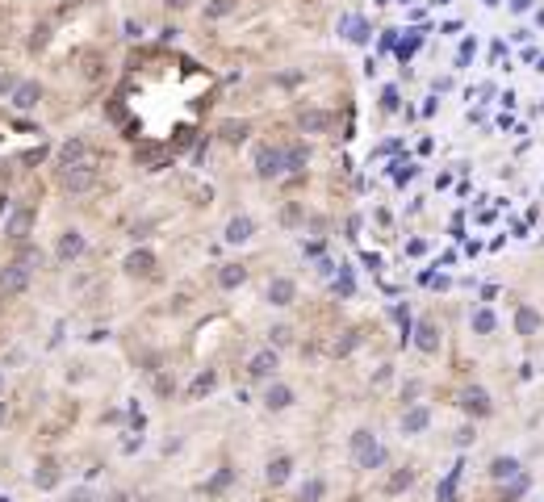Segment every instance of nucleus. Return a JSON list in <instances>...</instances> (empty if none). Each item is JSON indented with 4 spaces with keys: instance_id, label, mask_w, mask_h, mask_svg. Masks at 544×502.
Returning <instances> with one entry per match:
<instances>
[{
    "instance_id": "obj_12",
    "label": "nucleus",
    "mask_w": 544,
    "mask_h": 502,
    "mask_svg": "<svg viewBox=\"0 0 544 502\" xmlns=\"http://www.w3.org/2000/svg\"><path fill=\"white\" fill-rule=\"evenodd\" d=\"M126 273L130 276H151L155 273V256H151L147 247H142V251H130V256H126Z\"/></svg>"
},
{
    "instance_id": "obj_9",
    "label": "nucleus",
    "mask_w": 544,
    "mask_h": 502,
    "mask_svg": "<svg viewBox=\"0 0 544 502\" xmlns=\"http://www.w3.org/2000/svg\"><path fill=\"white\" fill-rule=\"evenodd\" d=\"M38 101H42V89H38L34 80L17 84V92H13V109H21V113H30V109H34Z\"/></svg>"
},
{
    "instance_id": "obj_7",
    "label": "nucleus",
    "mask_w": 544,
    "mask_h": 502,
    "mask_svg": "<svg viewBox=\"0 0 544 502\" xmlns=\"http://www.w3.org/2000/svg\"><path fill=\"white\" fill-rule=\"evenodd\" d=\"M331 122H335V118H331L327 109H302V113H298L302 135H327V130H331Z\"/></svg>"
},
{
    "instance_id": "obj_36",
    "label": "nucleus",
    "mask_w": 544,
    "mask_h": 502,
    "mask_svg": "<svg viewBox=\"0 0 544 502\" xmlns=\"http://www.w3.org/2000/svg\"><path fill=\"white\" fill-rule=\"evenodd\" d=\"M0 389H4V368H0Z\"/></svg>"
},
{
    "instance_id": "obj_22",
    "label": "nucleus",
    "mask_w": 544,
    "mask_h": 502,
    "mask_svg": "<svg viewBox=\"0 0 544 502\" xmlns=\"http://www.w3.org/2000/svg\"><path fill=\"white\" fill-rule=\"evenodd\" d=\"M352 452H356V460L361 457H368V452H377V435H373V431H356V435H352Z\"/></svg>"
},
{
    "instance_id": "obj_1",
    "label": "nucleus",
    "mask_w": 544,
    "mask_h": 502,
    "mask_svg": "<svg viewBox=\"0 0 544 502\" xmlns=\"http://www.w3.org/2000/svg\"><path fill=\"white\" fill-rule=\"evenodd\" d=\"M38 251L34 247H21V256L17 260H8L4 268H0V297H17V293H26V285H30V276L38 268Z\"/></svg>"
},
{
    "instance_id": "obj_24",
    "label": "nucleus",
    "mask_w": 544,
    "mask_h": 502,
    "mask_svg": "<svg viewBox=\"0 0 544 502\" xmlns=\"http://www.w3.org/2000/svg\"><path fill=\"white\" fill-rule=\"evenodd\" d=\"M322 494H327V481H322V477H310V481L302 486V502H322Z\"/></svg>"
},
{
    "instance_id": "obj_28",
    "label": "nucleus",
    "mask_w": 544,
    "mask_h": 502,
    "mask_svg": "<svg viewBox=\"0 0 544 502\" xmlns=\"http://www.w3.org/2000/svg\"><path fill=\"white\" fill-rule=\"evenodd\" d=\"M214 389V372H201L197 381H193V394H210Z\"/></svg>"
},
{
    "instance_id": "obj_14",
    "label": "nucleus",
    "mask_w": 544,
    "mask_h": 502,
    "mask_svg": "<svg viewBox=\"0 0 544 502\" xmlns=\"http://www.w3.org/2000/svg\"><path fill=\"white\" fill-rule=\"evenodd\" d=\"M427 423H431V411H427V406H410V411L402 414V431H407V435H419Z\"/></svg>"
},
{
    "instance_id": "obj_3",
    "label": "nucleus",
    "mask_w": 544,
    "mask_h": 502,
    "mask_svg": "<svg viewBox=\"0 0 544 502\" xmlns=\"http://www.w3.org/2000/svg\"><path fill=\"white\" fill-rule=\"evenodd\" d=\"M256 172L268 181V176H280L285 172V147H272V142H260L256 147Z\"/></svg>"
},
{
    "instance_id": "obj_18",
    "label": "nucleus",
    "mask_w": 544,
    "mask_h": 502,
    "mask_svg": "<svg viewBox=\"0 0 544 502\" xmlns=\"http://www.w3.org/2000/svg\"><path fill=\"white\" fill-rule=\"evenodd\" d=\"M536 326H540V314H536L532 306H519V310H515V331H519V335H536Z\"/></svg>"
},
{
    "instance_id": "obj_26",
    "label": "nucleus",
    "mask_w": 544,
    "mask_h": 502,
    "mask_svg": "<svg viewBox=\"0 0 544 502\" xmlns=\"http://www.w3.org/2000/svg\"><path fill=\"white\" fill-rule=\"evenodd\" d=\"M230 8H234V0H210V4H205V21H218V17H227Z\"/></svg>"
},
{
    "instance_id": "obj_35",
    "label": "nucleus",
    "mask_w": 544,
    "mask_h": 502,
    "mask_svg": "<svg viewBox=\"0 0 544 502\" xmlns=\"http://www.w3.org/2000/svg\"><path fill=\"white\" fill-rule=\"evenodd\" d=\"M168 4H172V8H188V4H193V0H168Z\"/></svg>"
},
{
    "instance_id": "obj_25",
    "label": "nucleus",
    "mask_w": 544,
    "mask_h": 502,
    "mask_svg": "<svg viewBox=\"0 0 544 502\" xmlns=\"http://www.w3.org/2000/svg\"><path fill=\"white\" fill-rule=\"evenodd\" d=\"M494 326H499V319H494L490 310H473V331H477V335H490Z\"/></svg>"
},
{
    "instance_id": "obj_38",
    "label": "nucleus",
    "mask_w": 544,
    "mask_h": 502,
    "mask_svg": "<svg viewBox=\"0 0 544 502\" xmlns=\"http://www.w3.org/2000/svg\"><path fill=\"white\" fill-rule=\"evenodd\" d=\"M431 4H448V0H431Z\"/></svg>"
},
{
    "instance_id": "obj_21",
    "label": "nucleus",
    "mask_w": 544,
    "mask_h": 502,
    "mask_svg": "<svg viewBox=\"0 0 544 502\" xmlns=\"http://www.w3.org/2000/svg\"><path fill=\"white\" fill-rule=\"evenodd\" d=\"M247 280V268L243 264H222V273H218V285L222 289H234V285H243Z\"/></svg>"
},
{
    "instance_id": "obj_29",
    "label": "nucleus",
    "mask_w": 544,
    "mask_h": 502,
    "mask_svg": "<svg viewBox=\"0 0 544 502\" xmlns=\"http://www.w3.org/2000/svg\"><path fill=\"white\" fill-rule=\"evenodd\" d=\"M222 135H227V138H234V142H239V138L247 135V126H243V122H227V126H222Z\"/></svg>"
},
{
    "instance_id": "obj_32",
    "label": "nucleus",
    "mask_w": 544,
    "mask_h": 502,
    "mask_svg": "<svg viewBox=\"0 0 544 502\" xmlns=\"http://www.w3.org/2000/svg\"><path fill=\"white\" fill-rule=\"evenodd\" d=\"M523 490H528V477H519V481H515V486H511V490H506V498H519V494H523Z\"/></svg>"
},
{
    "instance_id": "obj_31",
    "label": "nucleus",
    "mask_w": 544,
    "mask_h": 502,
    "mask_svg": "<svg viewBox=\"0 0 544 502\" xmlns=\"http://www.w3.org/2000/svg\"><path fill=\"white\" fill-rule=\"evenodd\" d=\"M142 159H147V164L155 168V164H164V151H155V147H147V151H142Z\"/></svg>"
},
{
    "instance_id": "obj_15",
    "label": "nucleus",
    "mask_w": 544,
    "mask_h": 502,
    "mask_svg": "<svg viewBox=\"0 0 544 502\" xmlns=\"http://www.w3.org/2000/svg\"><path fill=\"white\" fill-rule=\"evenodd\" d=\"M264 406H268V411H289V406H293V389H289V385H268Z\"/></svg>"
},
{
    "instance_id": "obj_16",
    "label": "nucleus",
    "mask_w": 544,
    "mask_h": 502,
    "mask_svg": "<svg viewBox=\"0 0 544 502\" xmlns=\"http://www.w3.org/2000/svg\"><path fill=\"white\" fill-rule=\"evenodd\" d=\"M251 230H256V222H251L247 214H243V218H230L227 222V243H247Z\"/></svg>"
},
{
    "instance_id": "obj_20",
    "label": "nucleus",
    "mask_w": 544,
    "mask_h": 502,
    "mask_svg": "<svg viewBox=\"0 0 544 502\" xmlns=\"http://www.w3.org/2000/svg\"><path fill=\"white\" fill-rule=\"evenodd\" d=\"M490 477H494V481L519 477V460H515V457H494V464H490Z\"/></svg>"
},
{
    "instance_id": "obj_34",
    "label": "nucleus",
    "mask_w": 544,
    "mask_h": 502,
    "mask_svg": "<svg viewBox=\"0 0 544 502\" xmlns=\"http://www.w3.org/2000/svg\"><path fill=\"white\" fill-rule=\"evenodd\" d=\"M528 4H532V0H511V8H515V13H528Z\"/></svg>"
},
{
    "instance_id": "obj_5",
    "label": "nucleus",
    "mask_w": 544,
    "mask_h": 502,
    "mask_svg": "<svg viewBox=\"0 0 544 502\" xmlns=\"http://www.w3.org/2000/svg\"><path fill=\"white\" fill-rule=\"evenodd\" d=\"M30 227H34V210H30V205H21V210H8V218H4V239H13V243H26Z\"/></svg>"
},
{
    "instance_id": "obj_8",
    "label": "nucleus",
    "mask_w": 544,
    "mask_h": 502,
    "mask_svg": "<svg viewBox=\"0 0 544 502\" xmlns=\"http://www.w3.org/2000/svg\"><path fill=\"white\" fill-rule=\"evenodd\" d=\"M293 297H298V285H293L289 276H272L268 280V302L272 306H293Z\"/></svg>"
},
{
    "instance_id": "obj_17",
    "label": "nucleus",
    "mask_w": 544,
    "mask_h": 502,
    "mask_svg": "<svg viewBox=\"0 0 544 502\" xmlns=\"http://www.w3.org/2000/svg\"><path fill=\"white\" fill-rule=\"evenodd\" d=\"M414 343H419V352H427V356H431V352H440V335H436V322H419V339H414Z\"/></svg>"
},
{
    "instance_id": "obj_27",
    "label": "nucleus",
    "mask_w": 544,
    "mask_h": 502,
    "mask_svg": "<svg viewBox=\"0 0 544 502\" xmlns=\"http://www.w3.org/2000/svg\"><path fill=\"white\" fill-rule=\"evenodd\" d=\"M410 481H414V477H410V469L394 473V477H390V494H398V490H402V486H410Z\"/></svg>"
},
{
    "instance_id": "obj_13",
    "label": "nucleus",
    "mask_w": 544,
    "mask_h": 502,
    "mask_svg": "<svg viewBox=\"0 0 544 502\" xmlns=\"http://www.w3.org/2000/svg\"><path fill=\"white\" fill-rule=\"evenodd\" d=\"M310 164V147L306 142H289L285 147V172H302Z\"/></svg>"
},
{
    "instance_id": "obj_19",
    "label": "nucleus",
    "mask_w": 544,
    "mask_h": 502,
    "mask_svg": "<svg viewBox=\"0 0 544 502\" xmlns=\"http://www.w3.org/2000/svg\"><path fill=\"white\" fill-rule=\"evenodd\" d=\"M34 486H38V490H55V486H59V469H55V460H42V464L34 469Z\"/></svg>"
},
{
    "instance_id": "obj_10",
    "label": "nucleus",
    "mask_w": 544,
    "mask_h": 502,
    "mask_svg": "<svg viewBox=\"0 0 544 502\" xmlns=\"http://www.w3.org/2000/svg\"><path fill=\"white\" fill-rule=\"evenodd\" d=\"M460 411H465V414H477V418H486V414L494 411V406H490L486 389H465V398H460Z\"/></svg>"
},
{
    "instance_id": "obj_4",
    "label": "nucleus",
    "mask_w": 544,
    "mask_h": 502,
    "mask_svg": "<svg viewBox=\"0 0 544 502\" xmlns=\"http://www.w3.org/2000/svg\"><path fill=\"white\" fill-rule=\"evenodd\" d=\"M84 247H89V243H84V234H80V230H63V234H59V243H55V260H59V264H72V260H80V256H84Z\"/></svg>"
},
{
    "instance_id": "obj_23",
    "label": "nucleus",
    "mask_w": 544,
    "mask_h": 502,
    "mask_svg": "<svg viewBox=\"0 0 544 502\" xmlns=\"http://www.w3.org/2000/svg\"><path fill=\"white\" fill-rule=\"evenodd\" d=\"M289 469H293V460H289V457H276L268 464V486H285V481H289Z\"/></svg>"
},
{
    "instance_id": "obj_37",
    "label": "nucleus",
    "mask_w": 544,
    "mask_h": 502,
    "mask_svg": "<svg viewBox=\"0 0 544 502\" xmlns=\"http://www.w3.org/2000/svg\"><path fill=\"white\" fill-rule=\"evenodd\" d=\"M0 423H4V402H0Z\"/></svg>"
},
{
    "instance_id": "obj_2",
    "label": "nucleus",
    "mask_w": 544,
    "mask_h": 502,
    "mask_svg": "<svg viewBox=\"0 0 544 502\" xmlns=\"http://www.w3.org/2000/svg\"><path fill=\"white\" fill-rule=\"evenodd\" d=\"M59 184H63V193H89L92 184H96V159L59 168Z\"/></svg>"
},
{
    "instance_id": "obj_33",
    "label": "nucleus",
    "mask_w": 544,
    "mask_h": 502,
    "mask_svg": "<svg viewBox=\"0 0 544 502\" xmlns=\"http://www.w3.org/2000/svg\"><path fill=\"white\" fill-rule=\"evenodd\" d=\"M67 502H92V494L80 486V490H72V494H67Z\"/></svg>"
},
{
    "instance_id": "obj_11",
    "label": "nucleus",
    "mask_w": 544,
    "mask_h": 502,
    "mask_svg": "<svg viewBox=\"0 0 544 502\" xmlns=\"http://www.w3.org/2000/svg\"><path fill=\"white\" fill-rule=\"evenodd\" d=\"M247 372H251V377H256V381H268L272 372H276V352H256V356H251V365H247Z\"/></svg>"
},
{
    "instance_id": "obj_6",
    "label": "nucleus",
    "mask_w": 544,
    "mask_h": 502,
    "mask_svg": "<svg viewBox=\"0 0 544 502\" xmlns=\"http://www.w3.org/2000/svg\"><path fill=\"white\" fill-rule=\"evenodd\" d=\"M92 159V147L84 138H67L63 147H59V168H72V164H89Z\"/></svg>"
},
{
    "instance_id": "obj_30",
    "label": "nucleus",
    "mask_w": 544,
    "mask_h": 502,
    "mask_svg": "<svg viewBox=\"0 0 544 502\" xmlns=\"http://www.w3.org/2000/svg\"><path fill=\"white\" fill-rule=\"evenodd\" d=\"M289 339H293V331H289V326H272V343H280V348H285Z\"/></svg>"
}]
</instances>
